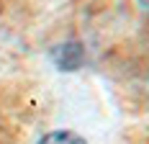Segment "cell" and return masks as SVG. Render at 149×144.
<instances>
[{"instance_id": "6da1fadb", "label": "cell", "mask_w": 149, "mask_h": 144, "mask_svg": "<svg viewBox=\"0 0 149 144\" xmlns=\"http://www.w3.org/2000/svg\"><path fill=\"white\" fill-rule=\"evenodd\" d=\"M52 59L62 72H74L85 64V49L77 41H67V44H59L57 49H52Z\"/></svg>"}, {"instance_id": "7a4b0ae2", "label": "cell", "mask_w": 149, "mask_h": 144, "mask_svg": "<svg viewBox=\"0 0 149 144\" xmlns=\"http://www.w3.org/2000/svg\"><path fill=\"white\" fill-rule=\"evenodd\" d=\"M39 144H88V142L74 131H49L39 139Z\"/></svg>"}]
</instances>
